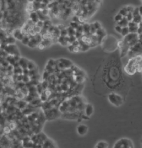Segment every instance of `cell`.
<instances>
[{
	"label": "cell",
	"instance_id": "52a82bcc",
	"mask_svg": "<svg viewBox=\"0 0 142 148\" xmlns=\"http://www.w3.org/2000/svg\"><path fill=\"white\" fill-rule=\"evenodd\" d=\"M88 132V127L85 124H80L77 127V133L80 136H85Z\"/></svg>",
	"mask_w": 142,
	"mask_h": 148
},
{
	"label": "cell",
	"instance_id": "9c48e42d",
	"mask_svg": "<svg viewBox=\"0 0 142 148\" xmlns=\"http://www.w3.org/2000/svg\"><path fill=\"white\" fill-rule=\"evenodd\" d=\"M13 36L18 40L22 41V39H24V37L26 35L22 33V30H15L14 33H13Z\"/></svg>",
	"mask_w": 142,
	"mask_h": 148
},
{
	"label": "cell",
	"instance_id": "44dd1931",
	"mask_svg": "<svg viewBox=\"0 0 142 148\" xmlns=\"http://www.w3.org/2000/svg\"><path fill=\"white\" fill-rule=\"evenodd\" d=\"M15 41V38L14 36L13 37H7L6 39V43L8 44H14Z\"/></svg>",
	"mask_w": 142,
	"mask_h": 148
},
{
	"label": "cell",
	"instance_id": "1f68e13d",
	"mask_svg": "<svg viewBox=\"0 0 142 148\" xmlns=\"http://www.w3.org/2000/svg\"><path fill=\"white\" fill-rule=\"evenodd\" d=\"M42 12V13L44 14L45 16H46L47 15H48V10H47V9H43Z\"/></svg>",
	"mask_w": 142,
	"mask_h": 148
},
{
	"label": "cell",
	"instance_id": "3957f363",
	"mask_svg": "<svg viewBox=\"0 0 142 148\" xmlns=\"http://www.w3.org/2000/svg\"><path fill=\"white\" fill-rule=\"evenodd\" d=\"M114 148H132L134 147L133 142L128 138H121L118 140L114 144Z\"/></svg>",
	"mask_w": 142,
	"mask_h": 148
},
{
	"label": "cell",
	"instance_id": "ffe728a7",
	"mask_svg": "<svg viewBox=\"0 0 142 148\" xmlns=\"http://www.w3.org/2000/svg\"><path fill=\"white\" fill-rule=\"evenodd\" d=\"M118 13L121 14L124 17H126V16H127V14L128 13V10H127V8H126V7L122 8V9L119 11V13Z\"/></svg>",
	"mask_w": 142,
	"mask_h": 148
},
{
	"label": "cell",
	"instance_id": "484cf974",
	"mask_svg": "<svg viewBox=\"0 0 142 148\" xmlns=\"http://www.w3.org/2000/svg\"><path fill=\"white\" fill-rule=\"evenodd\" d=\"M30 39L31 38H29V37H28V36H25L24 37V39H22V43L23 44H25V45H28V42H29V41H30Z\"/></svg>",
	"mask_w": 142,
	"mask_h": 148
},
{
	"label": "cell",
	"instance_id": "83f0119b",
	"mask_svg": "<svg viewBox=\"0 0 142 148\" xmlns=\"http://www.w3.org/2000/svg\"><path fill=\"white\" fill-rule=\"evenodd\" d=\"M93 25H94V26L95 28V29H96V31L97 30H98L100 28H101V26L100 25L99 22H94L93 23Z\"/></svg>",
	"mask_w": 142,
	"mask_h": 148
},
{
	"label": "cell",
	"instance_id": "4fadbf2b",
	"mask_svg": "<svg viewBox=\"0 0 142 148\" xmlns=\"http://www.w3.org/2000/svg\"><path fill=\"white\" fill-rule=\"evenodd\" d=\"M6 61H7L11 65H13V66H14L16 64V62H18V61H16V60L15 59L14 55H9V54L6 57Z\"/></svg>",
	"mask_w": 142,
	"mask_h": 148
},
{
	"label": "cell",
	"instance_id": "9a60e30c",
	"mask_svg": "<svg viewBox=\"0 0 142 148\" xmlns=\"http://www.w3.org/2000/svg\"><path fill=\"white\" fill-rule=\"evenodd\" d=\"M95 147L97 148L108 147V144L107 142H105V141H99V142L95 145Z\"/></svg>",
	"mask_w": 142,
	"mask_h": 148
},
{
	"label": "cell",
	"instance_id": "d6986e66",
	"mask_svg": "<svg viewBox=\"0 0 142 148\" xmlns=\"http://www.w3.org/2000/svg\"><path fill=\"white\" fill-rule=\"evenodd\" d=\"M124 18V16L121 15V14L120 13H118L115 16H114V21L118 23V22H119L122 18Z\"/></svg>",
	"mask_w": 142,
	"mask_h": 148
},
{
	"label": "cell",
	"instance_id": "ba28073f",
	"mask_svg": "<svg viewBox=\"0 0 142 148\" xmlns=\"http://www.w3.org/2000/svg\"><path fill=\"white\" fill-rule=\"evenodd\" d=\"M94 112V108H93V106L91 104H86L85 108V115L88 118H90L92 114Z\"/></svg>",
	"mask_w": 142,
	"mask_h": 148
},
{
	"label": "cell",
	"instance_id": "7c38bea8",
	"mask_svg": "<svg viewBox=\"0 0 142 148\" xmlns=\"http://www.w3.org/2000/svg\"><path fill=\"white\" fill-rule=\"evenodd\" d=\"M58 41L59 43H61L62 45H67L68 43H69V37H65V36H60L58 38Z\"/></svg>",
	"mask_w": 142,
	"mask_h": 148
},
{
	"label": "cell",
	"instance_id": "5bb4252c",
	"mask_svg": "<svg viewBox=\"0 0 142 148\" xmlns=\"http://www.w3.org/2000/svg\"><path fill=\"white\" fill-rule=\"evenodd\" d=\"M128 24H129V21L126 17H124L119 22H118V25L121 26V27H126L128 26Z\"/></svg>",
	"mask_w": 142,
	"mask_h": 148
},
{
	"label": "cell",
	"instance_id": "f1b7e54d",
	"mask_svg": "<svg viewBox=\"0 0 142 148\" xmlns=\"http://www.w3.org/2000/svg\"><path fill=\"white\" fill-rule=\"evenodd\" d=\"M44 23H45L44 21H42V20H39V21L36 23V26L40 28H43V26H44Z\"/></svg>",
	"mask_w": 142,
	"mask_h": 148
},
{
	"label": "cell",
	"instance_id": "ac0fdd59",
	"mask_svg": "<svg viewBox=\"0 0 142 148\" xmlns=\"http://www.w3.org/2000/svg\"><path fill=\"white\" fill-rule=\"evenodd\" d=\"M129 33H130V31H129V28H128V26L122 28V32H121V34L124 37L127 36Z\"/></svg>",
	"mask_w": 142,
	"mask_h": 148
},
{
	"label": "cell",
	"instance_id": "e0dca14e",
	"mask_svg": "<svg viewBox=\"0 0 142 148\" xmlns=\"http://www.w3.org/2000/svg\"><path fill=\"white\" fill-rule=\"evenodd\" d=\"M68 30V33H69V36H75V33H76V30L74 29L73 28L69 26V27L67 28Z\"/></svg>",
	"mask_w": 142,
	"mask_h": 148
},
{
	"label": "cell",
	"instance_id": "7a4b0ae2",
	"mask_svg": "<svg viewBox=\"0 0 142 148\" xmlns=\"http://www.w3.org/2000/svg\"><path fill=\"white\" fill-rule=\"evenodd\" d=\"M108 97V101H110V103L114 106L119 107V106H121L124 103L123 97L121 95L116 94V93L109 94Z\"/></svg>",
	"mask_w": 142,
	"mask_h": 148
},
{
	"label": "cell",
	"instance_id": "836d02e7",
	"mask_svg": "<svg viewBox=\"0 0 142 148\" xmlns=\"http://www.w3.org/2000/svg\"><path fill=\"white\" fill-rule=\"evenodd\" d=\"M28 1L29 2H33L34 0H28Z\"/></svg>",
	"mask_w": 142,
	"mask_h": 148
},
{
	"label": "cell",
	"instance_id": "d6a6232c",
	"mask_svg": "<svg viewBox=\"0 0 142 148\" xmlns=\"http://www.w3.org/2000/svg\"><path fill=\"white\" fill-rule=\"evenodd\" d=\"M138 11H139V13H140V15L142 16V6H140V7L138 8Z\"/></svg>",
	"mask_w": 142,
	"mask_h": 148
},
{
	"label": "cell",
	"instance_id": "277c9868",
	"mask_svg": "<svg viewBox=\"0 0 142 148\" xmlns=\"http://www.w3.org/2000/svg\"><path fill=\"white\" fill-rule=\"evenodd\" d=\"M5 51L11 55H20L17 46L15 45L14 44H9L8 45H6L5 47Z\"/></svg>",
	"mask_w": 142,
	"mask_h": 148
},
{
	"label": "cell",
	"instance_id": "7402d4cb",
	"mask_svg": "<svg viewBox=\"0 0 142 148\" xmlns=\"http://www.w3.org/2000/svg\"><path fill=\"white\" fill-rule=\"evenodd\" d=\"M35 65L32 62V61H28V69L29 71H31V70H33V69H35Z\"/></svg>",
	"mask_w": 142,
	"mask_h": 148
},
{
	"label": "cell",
	"instance_id": "6da1fadb",
	"mask_svg": "<svg viewBox=\"0 0 142 148\" xmlns=\"http://www.w3.org/2000/svg\"><path fill=\"white\" fill-rule=\"evenodd\" d=\"M141 60V58L139 56H137L134 58H131L129 61L128 65L125 66V71L128 75H134L137 71Z\"/></svg>",
	"mask_w": 142,
	"mask_h": 148
},
{
	"label": "cell",
	"instance_id": "d4e9b609",
	"mask_svg": "<svg viewBox=\"0 0 142 148\" xmlns=\"http://www.w3.org/2000/svg\"><path fill=\"white\" fill-rule=\"evenodd\" d=\"M122 28L121 26H119V25H118V26H116L115 27H114V29H115V31L118 32V33H121V32H122Z\"/></svg>",
	"mask_w": 142,
	"mask_h": 148
},
{
	"label": "cell",
	"instance_id": "f546056e",
	"mask_svg": "<svg viewBox=\"0 0 142 148\" xmlns=\"http://www.w3.org/2000/svg\"><path fill=\"white\" fill-rule=\"evenodd\" d=\"M22 81H24V82H28V81H29V77H28V75H23Z\"/></svg>",
	"mask_w": 142,
	"mask_h": 148
},
{
	"label": "cell",
	"instance_id": "2e32d148",
	"mask_svg": "<svg viewBox=\"0 0 142 148\" xmlns=\"http://www.w3.org/2000/svg\"><path fill=\"white\" fill-rule=\"evenodd\" d=\"M42 147H54L55 146H54V144H53V143L51 141V140H48V139L43 143L42 144Z\"/></svg>",
	"mask_w": 142,
	"mask_h": 148
},
{
	"label": "cell",
	"instance_id": "4dcf8cb0",
	"mask_svg": "<svg viewBox=\"0 0 142 148\" xmlns=\"http://www.w3.org/2000/svg\"><path fill=\"white\" fill-rule=\"evenodd\" d=\"M42 84L44 89H45V90H46V89H47V88H48V84L47 81H44V82H43Z\"/></svg>",
	"mask_w": 142,
	"mask_h": 148
},
{
	"label": "cell",
	"instance_id": "8992f818",
	"mask_svg": "<svg viewBox=\"0 0 142 148\" xmlns=\"http://www.w3.org/2000/svg\"><path fill=\"white\" fill-rule=\"evenodd\" d=\"M138 27H139V24H138L133 21L129 22L128 28H129V31L131 33H137L138 31Z\"/></svg>",
	"mask_w": 142,
	"mask_h": 148
},
{
	"label": "cell",
	"instance_id": "e575fe53",
	"mask_svg": "<svg viewBox=\"0 0 142 148\" xmlns=\"http://www.w3.org/2000/svg\"><path fill=\"white\" fill-rule=\"evenodd\" d=\"M50 1H54V0H50Z\"/></svg>",
	"mask_w": 142,
	"mask_h": 148
},
{
	"label": "cell",
	"instance_id": "30bf717a",
	"mask_svg": "<svg viewBox=\"0 0 142 148\" xmlns=\"http://www.w3.org/2000/svg\"><path fill=\"white\" fill-rule=\"evenodd\" d=\"M18 63H19L20 67H22L23 69L28 68V60H27L26 58H21L19 59V61H18Z\"/></svg>",
	"mask_w": 142,
	"mask_h": 148
},
{
	"label": "cell",
	"instance_id": "603a6c76",
	"mask_svg": "<svg viewBox=\"0 0 142 148\" xmlns=\"http://www.w3.org/2000/svg\"><path fill=\"white\" fill-rule=\"evenodd\" d=\"M70 26L71 27H72L74 29H77L78 28V26H79V24L78 23V22H71L70 23Z\"/></svg>",
	"mask_w": 142,
	"mask_h": 148
},
{
	"label": "cell",
	"instance_id": "5b68a950",
	"mask_svg": "<svg viewBox=\"0 0 142 148\" xmlns=\"http://www.w3.org/2000/svg\"><path fill=\"white\" fill-rule=\"evenodd\" d=\"M57 65L59 68H69V67L72 66V62L71 61L68 60V59H65V58H61L59 60H58L56 61Z\"/></svg>",
	"mask_w": 142,
	"mask_h": 148
},
{
	"label": "cell",
	"instance_id": "cb8c5ba5",
	"mask_svg": "<svg viewBox=\"0 0 142 148\" xmlns=\"http://www.w3.org/2000/svg\"><path fill=\"white\" fill-rule=\"evenodd\" d=\"M61 36H69V33H68V30L67 29H63L61 31Z\"/></svg>",
	"mask_w": 142,
	"mask_h": 148
},
{
	"label": "cell",
	"instance_id": "8fae6325",
	"mask_svg": "<svg viewBox=\"0 0 142 148\" xmlns=\"http://www.w3.org/2000/svg\"><path fill=\"white\" fill-rule=\"evenodd\" d=\"M30 18H31V20L32 21V22H33V23H35V24L40 20L38 13H35V12H32V13L30 14Z\"/></svg>",
	"mask_w": 142,
	"mask_h": 148
},
{
	"label": "cell",
	"instance_id": "4316f807",
	"mask_svg": "<svg viewBox=\"0 0 142 148\" xmlns=\"http://www.w3.org/2000/svg\"><path fill=\"white\" fill-rule=\"evenodd\" d=\"M126 18H128L129 22H131V21H133V13H128L127 14V16H126Z\"/></svg>",
	"mask_w": 142,
	"mask_h": 148
}]
</instances>
